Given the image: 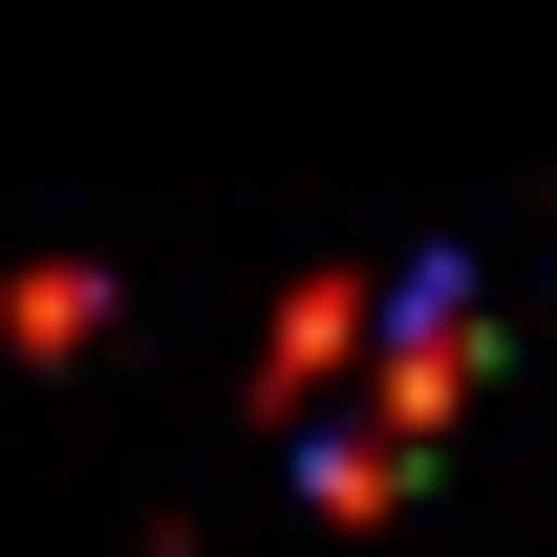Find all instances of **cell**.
Masks as SVG:
<instances>
[{"label":"cell","instance_id":"cell-1","mask_svg":"<svg viewBox=\"0 0 557 557\" xmlns=\"http://www.w3.org/2000/svg\"><path fill=\"white\" fill-rule=\"evenodd\" d=\"M472 386H493L472 278H322V300L278 322V450H300V493H322V515H386Z\"/></svg>","mask_w":557,"mask_h":557}]
</instances>
